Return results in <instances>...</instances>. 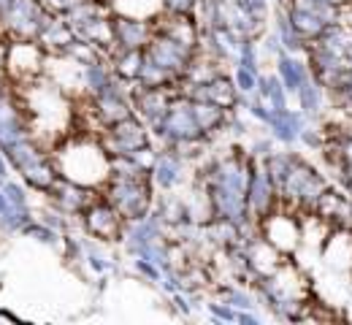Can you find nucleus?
Masks as SVG:
<instances>
[{
  "mask_svg": "<svg viewBox=\"0 0 352 325\" xmlns=\"http://www.w3.org/2000/svg\"><path fill=\"white\" fill-rule=\"evenodd\" d=\"M3 177H6V163H3V157H0V182H3Z\"/></svg>",
  "mask_w": 352,
  "mask_h": 325,
  "instance_id": "nucleus-1",
  "label": "nucleus"
}]
</instances>
